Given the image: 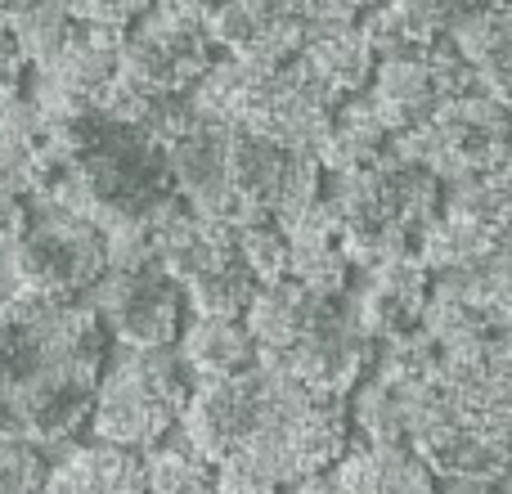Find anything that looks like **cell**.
Wrapping results in <instances>:
<instances>
[{"instance_id": "obj_1", "label": "cell", "mask_w": 512, "mask_h": 494, "mask_svg": "<svg viewBox=\"0 0 512 494\" xmlns=\"http://www.w3.org/2000/svg\"><path fill=\"white\" fill-rule=\"evenodd\" d=\"M108 355V333L81 301L9 292L0 297V436L41 450L86 427Z\"/></svg>"}, {"instance_id": "obj_2", "label": "cell", "mask_w": 512, "mask_h": 494, "mask_svg": "<svg viewBox=\"0 0 512 494\" xmlns=\"http://www.w3.org/2000/svg\"><path fill=\"white\" fill-rule=\"evenodd\" d=\"M243 324L265 364L319 391H337V396L364 382L373 351H378L355 315L351 288L315 292L288 274L256 288V297L243 310Z\"/></svg>"}, {"instance_id": "obj_3", "label": "cell", "mask_w": 512, "mask_h": 494, "mask_svg": "<svg viewBox=\"0 0 512 494\" xmlns=\"http://www.w3.org/2000/svg\"><path fill=\"white\" fill-rule=\"evenodd\" d=\"M328 194L319 203L333 216L337 243H342L351 270L396 261V256H418L427 225L441 207V180L400 149L387 158L355 171L328 176Z\"/></svg>"}, {"instance_id": "obj_4", "label": "cell", "mask_w": 512, "mask_h": 494, "mask_svg": "<svg viewBox=\"0 0 512 494\" xmlns=\"http://www.w3.org/2000/svg\"><path fill=\"white\" fill-rule=\"evenodd\" d=\"M194 95L230 126L297 144V149H319L342 104L292 54L283 59H225L221 54Z\"/></svg>"}, {"instance_id": "obj_5", "label": "cell", "mask_w": 512, "mask_h": 494, "mask_svg": "<svg viewBox=\"0 0 512 494\" xmlns=\"http://www.w3.org/2000/svg\"><path fill=\"white\" fill-rule=\"evenodd\" d=\"M216 59L203 0H149L117 32V99L104 113L135 122L158 99L194 95Z\"/></svg>"}, {"instance_id": "obj_6", "label": "cell", "mask_w": 512, "mask_h": 494, "mask_svg": "<svg viewBox=\"0 0 512 494\" xmlns=\"http://www.w3.org/2000/svg\"><path fill=\"white\" fill-rule=\"evenodd\" d=\"M189 391L194 373L185 369L176 346H117V355H104L86 427L95 441L140 454L180 427Z\"/></svg>"}, {"instance_id": "obj_7", "label": "cell", "mask_w": 512, "mask_h": 494, "mask_svg": "<svg viewBox=\"0 0 512 494\" xmlns=\"http://www.w3.org/2000/svg\"><path fill=\"white\" fill-rule=\"evenodd\" d=\"M113 265V243L86 212L45 194L18 198L9 234V279L14 292L81 301Z\"/></svg>"}, {"instance_id": "obj_8", "label": "cell", "mask_w": 512, "mask_h": 494, "mask_svg": "<svg viewBox=\"0 0 512 494\" xmlns=\"http://www.w3.org/2000/svg\"><path fill=\"white\" fill-rule=\"evenodd\" d=\"M149 247L180 283L189 315H243L261 288L239 252L234 221H207L176 203L149 230Z\"/></svg>"}, {"instance_id": "obj_9", "label": "cell", "mask_w": 512, "mask_h": 494, "mask_svg": "<svg viewBox=\"0 0 512 494\" xmlns=\"http://www.w3.org/2000/svg\"><path fill=\"white\" fill-rule=\"evenodd\" d=\"M95 297V319L117 346H176L180 328L189 319L185 292L167 274V265L153 256L149 239H117L113 265L104 279L86 292Z\"/></svg>"}, {"instance_id": "obj_10", "label": "cell", "mask_w": 512, "mask_h": 494, "mask_svg": "<svg viewBox=\"0 0 512 494\" xmlns=\"http://www.w3.org/2000/svg\"><path fill=\"white\" fill-rule=\"evenodd\" d=\"M405 158L427 167L441 185L481 171L508 167V99L490 95L486 86H468L450 95L423 126L396 140Z\"/></svg>"}, {"instance_id": "obj_11", "label": "cell", "mask_w": 512, "mask_h": 494, "mask_svg": "<svg viewBox=\"0 0 512 494\" xmlns=\"http://www.w3.org/2000/svg\"><path fill=\"white\" fill-rule=\"evenodd\" d=\"M468 86H481V81L472 77L463 54L441 36V41L423 45H382V50H373V72L364 81L360 99L391 131V140H405L445 99Z\"/></svg>"}, {"instance_id": "obj_12", "label": "cell", "mask_w": 512, "mask_h": 494, "mask_svg": "<svg viewBox=\"0 0 512 494\" xmlns=\"http://www.w3.org/2000/svg\"><path fill=\"white\" fill-rule=\"evenodd\" d=\"M319 194H324V167H319L315 149H297V144L230 126L234 221L265 216V221L288 230L292 221H301L319 203Z\"/></svg>"}, {"instance_id": "obj_13", "label": "cell", "mask_w": 512, "mask_h": 494, "mask_svg": "<svg viewBox=\"0 0 512 494\" xmlns=\"http://www.w3.org/2000/svg\"><path fill=\"white\" fill-rule=\"evenodd\" d=\"M499 247H508V167L441 185V207L418 243V261L427 270H450Z\"/></svg>"}, {"instance_id": "obj_14", "label": "cell", "mask_w": 512, "mask_h": 494, "mask_svg": "<svg viewBox=\"0 0 512 494\" xmlns=\"http://www.w3.org/2000/svg\"><path fill=\"white\" fill-rule=\"evenodd\" d=\"M315 0H203V23L225 59H283L297 50Z\"/></svg>"}, {"instance_id": "obj_15", "label": "cell", "mask_w": 512, "mask_h": 494, "mask_svg": "<svg viewBox=\"0 0 512 494\" xmlns=\"http://www.w3.org/2000/svg\"><path fill=\"white\" fill-rule=\"evenodd\" d=\"M351 301L364 333L373 337V346L414 333L427 306V265L418 256H396V261L369 265L364 283L351 288Z\"/></svg>"}, {"instance_id": "obj_16", "label": "cell", "mask_w": 512, "mask_h": 494, "mask_svg": "<svg viewBox=\"0 0 512 494\" xmlns=\"http://www.w3.org/2000/svg\"><path fill=\"white\" fill-rule=\"evenodd\" d=\"M337 494H436V472L405 441L346 445L333 463Z\"/></svg>"}, {"instance_id": "obj_17", "label": "cell", "mask_w": 512, "mask_h": 494, "mask_svg": "<svg viewBox=\"0 0 512 494\" xmlns=\"http://www.w3.org/2000/svg\"><path fill=\"white\" fill-rule=\"evenodd\" d=\"M176 342V355L194 378H230L261 360L243 315H189Z\"/></svg>"}, {"instance_id": "obj_18", "label": "cell", "mask_w": 512, "mask_h": 494, "mask_svg": "<svg viewBox=\"0 0 512 494\" xmlns=\"http://www.w3.org/2000/svg\"><path fill=\"white\" fill-rule=\"evenodd\" d=\"M445 41L463 54L472 77L490 90V95L508 99V68H512V9L508 5H486L463 14L450 27Z\"/></svg>"}, {"instance_id": "obj_19", "label": "cell", "mask_w": 512, "mask_h": 494, "mask_svg": "<svg viewBox=\"0 0 512 494\" xmlns=\"http://www.w3.org/2000/svg\"><path fill=\"white\" fill-rule=\"evenodd\" d=\"M140 468H144V490L149 494H207L212 490V463L185 441H158L149 450H140Z\"/></svg>"}, {"instance_id": "obj_20", "label": "cell", "mask_w": 512, "mask_h": 494, "mask_svg": "<svg viewBox=\"0 0 512 494\" xmlns=\"http://www.w3.org/2000/svg\"><path fill=\"white\" fill-rule=\"evenodd\" d=\"M45 450L18 436H0V494H36L45 486Z\"/></svg>"}, {"instance_id": "obj_21", "label": "cell", "mask_w": 512, "mask_h": 494, "mask_svg": "<svg viewBox=\"0 0 512 494\" xmlns=\"http://www.w3.org/2000/svg\"><path fill=\"white\" fill-rule=\"evenodd\" d=\"M27 86V54H23V41L18 32L0 18V99H14L23 95Z\"/></svg>"}, {"instance_id": "obj_22", "label": "cell", "mask_w": 512, "mask_h": 494, "mask_svg": "<svg viewBox=\"0 0 512 494\" xmlns=\"http://www.w3.org/2000/svg\"><path fill=\"white\" fill-rule=\"evenodd\" d=\"M50 5H59V0H0V18H5L9 27H23L27 18H36Z\"/></svg>"}, {"instance_id": "obj_23", "label": "cell", "mask_w": 512, "mask_h": 494, "mask_svg": "<svg viewBox=\"0 0 512 494\" xmlns=\"http://www.w3.org/2000/svg\"><path fill=\"white\" fill-rule=\"evenodd\" d=\"M207 494H216V490H207Z\"/></svg>"}]
</instances>
